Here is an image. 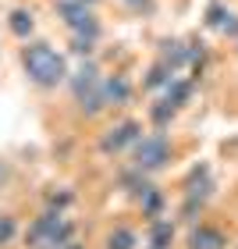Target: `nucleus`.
<instances>
[{"label": "nucleus", "mask_w": 238, "mask_h": 249, "mask_svg": "<svg viewBox=\"0 0 238 249\" xmlns=\"http://www.w3.org/2000/svg\"><path fill=\"white\" fill-rule=\"evenodd\" d=\"M21 68H25L29 82L39 86V89H57V86L68 82V75H71L64 53H57L43 39H32V43L25 39V47H21Z\"/></svg>", "instance_id": "f257e3e1"}, {"label": "nucleus", "mask_w": 238, "mask_h": 249, "mask_svg": "<svg viewBox=\"0 0 238 249\" xmlns=\"http://www.w3.org/2000/svg\"><path fill=\"white\" fill-rule=\"evenodd\" d=\"M68 86H71V96H75V104L82 114H100V110L107 107V100H103V75H100V68L89 61L82 64L75 75H68Z\"/></svg>", "instance_id": "f03ea898"}, {"label": "nucleus", "mask_w": 238, "mask_h": 249, "mask_svg": "<svg viewBox=\"0 0 238 249\" xmlns=\"http://www.w3.org/2000/svg\"><path fill=\"white\" fill-rule=\"evenodd\" d=\"M68 239H75V224L68 221L61 210H50V207L32 221V228L25 235V242L32 249H53V246H61Z\"/></svg>", "instance_id": "7ed1b4c3"}, {"label": "nucleus", "mask_w": 238, "mask_h": 249, "mask_svg": "<svg viewBox=\"0 0 238 249\" xmlns=\"http://www.w3.org/2000/svg\"><path fill=\"white\" fill-rule=\"evenodd\" d=\"M174 146L164 132H153V135H139L132 146V167L139 175H150V171H160V167L171 160Z\"/></svg>", "instance_id": "20e7f679"}, {"label": "nucleus", "mask_w": 238, "mask_h": 249, "mask_svg": "<svg viewBox=\"0 0 238 249\" xmlns=\"http://www.w3.org/2000/svg\"><path fill=\"white\" fill-rule=\"evenodd\" d=\"M57 15L71 29V36H89V39L100 36V21L85 0H57Z\"/></svg>", "instance_id": "39448f33"}, {"label": "nucleus", "mask_w": 238, "mask_h": 249, "mask_svg": "<svg viewBox=\"0 0 238 249\" xmlns=\"http://www.w3.org/2000/svg\"><path fill=\"white\" fill-rule=\"evenodd\" d=\"M139 135H142V121L124 118V121L114 124V128L103 132V139H100V153H103V157H118V153H124V150H132Z\"/></svg>", "instance_id": "423d86ee"}, {"label": "nucleus", "mask_w": 238, "mask_h": 249, "mask_svg": "<svg viewBox=\"0 0 238 249\" xmlns=\"http://www.w3.org/2000/svg\"><path fill=\"white\" fill-rule=\"evenodd\" d=\"M185 249H228V235L213 224H192L185 235Z\"/></svg>", "instance_id": "0eeeda50"}, {"label": "nucleus", "mask_w": 238, "mask_h": 249, "mask_svg": "<svg viewBox=\"0 0 238 249\" xmlns=\"http://www.w3.org/2000/svg\"><path fill=\"white\" fill-rule=\"evenodd\" d=\"M135 192V199H139V207H142V217H150V221H156V217H164V192L156 189V185H139V189H132Z\"/></svg>", "instance_id": "6e6552de"}, {"label": "nucleus", "mask_w": 238, "mask_h": 249, "mask_svg": "<svg viewBox=\"0 0 238 249\" xmlns=\"http://www.w3.org/2000/svg\"><path fill=\"white\" fill-rule=\"evenodd\" d=\"M103 100L107 107H124L132 100V82L124 75H103Z\"/></svg>", "instance_id": "1a4fd4ad"}, {"label": "nucleus", "mask_w": 238, "mask_h": 249, "mask_svg": "<svg viewBox=\"0 0 238 249\" xmlns=\"http://www.w3.org/2000/svg\"><path fill=\"white\" fill-rule=\"evenodd\" d=\"M174 242V221H164L156 217L150 224V239H146V249H171Z\"/></svg>", "instance_id": "9d476101"}, {"label": "nucleus", "mask_w": 238, "mask_h": 249, "mask_svg": "<svg viewBox=\"0 0 238 249\" xmlns=\"http://www.w3.org/2000/svg\"><path fill=\"white\" fill-rule=\"evenodd\" d=\"M103 249H139V235H135L128 224H118L103 235Z\"/></svg>", "instance_id": "9b49d317"}, {"label": "nucleus", "mask_w": 238, "mask_h": 249, "mask_svg": "<svg viewBox=\"0 0 238 249\" xmlns=\"http://www.w3.org/2000/svg\"><path fill=\"white\" fill-rule=\"evenodd\" d=\"M7 29L15 32L18 39H29L32 32H36V18H32V11H25V7H15L7 15Z\"/></svg>", "instance_id": "f8f14e48"}, {"label": "nucleus", "mask_w": 238, "mask_h": 249, "mask_svg": "<svg viewBox=\"0 0 238 249\" xmlns=\"http://www.w3.org/2000/svg\"><path fill=\"white\" fill-rule=\"evenodd\" d=\"M164 100H167V104H171L174 110H178V107H185L188 100H192V82H188V78H171V82H167Z\"/></svg>", "instance_id": "ddd939ff"}, {"label": "nucleus", "mask_w": 238, "mask_h": 249, "mask_svg": "<svg viewBox=\"0 0 238 249\" xmlns=\"http://www.w3.org/2000/svg\"><path fill=\"white\" fill-rule=\"evenodd\" d=\"M174 114H178V110H174L171 104H167V100H156V104L150 107V118H153V124H156V128H164V124L171 121Z\"/></svg>", "instance_id": "4468645a"}, {"label": "nucleus", "mask_w": 238, "mask_h": 249, "mask_svg": "<svg viewBox=\"0 0 238 249\" xmlns=\"http://www.w3.org/2000/svg\"><path fill=\"white\" fill-rule=\"evenodd\" d=\"M15 235H18V221H15V213H0V249L15 242Z\"/></svg>", "instance_id": "2eb2a0df"}, {"label": "nucleus", "mask_w": 238, "mask_h": 249, "mask_svg": "<svg viewBox=\"0 0 238 249\" xmlns=\"http://www.w3.org/2000/svg\"><path fill=\"white\" fill-rule=\"evenodd\" d=\"M171 68H167L164 61L160 64H153V71H150V78H146V89H156V86H167V82H171Z\"/></svg>", "instance_id": "dca6fc26"}, {"label": "nucleus", "mask_w": 238, "mask_h": 249, "mask_svg": "<svg viewBox=\"0 0 238 249\" xmlns=\"http://www.w3.org/2000/svg\"><path fill=\"white\" fill-rule=\"evenodd\" d=\"M71 203H75V192H68V189H61V192H50V196H47V207L50 210H68V207H71Z\"/></svg>", "instance_id": "f3484780"}, {"label": "nucleus", "mask_w": 238, "mask_h": 249, "mask_svg": "<svg viewBox=\"0 0 238 249\" xmlns=\"http://www.w3.org/2000/svg\"><path fill=\"white\" fill-rule=\"evenodd\" d=\"M224 18H228V7H224V4H210V7H206V25H210V29H221Z\"/></svg>", "instance_id": "a211bd4d"}, {"label": "nucleus", "mask_w": 238, "mask_h": 249, "mask_svg": "<svg viewBox=\"0 0 238 249\" xmlns=\"http://www.w3.org/2000/svg\"><path fill=\"white\" fill-rule=\"evenodd\" d=\"M221 32H224V36H231V39H238V15L228 11V18L221 21Z\"/></svg>", "instance_id": "6ab92c4d"}, {"label": "nucleus", "mask_w": 238, "mask_h": 249, "mask_svg": "<svg viewBox=\"0 0 238 249\" xmlns=\"http://www.w3.org/2000/svg\"><path fill=\"white\" fill-rule=\"evenodd\" d=\"M128 7H135V11H153V0H124Z\"/></svg>", "instance_id": "aec40b11"}, {"label": "nucleus", "mask_w": 238, "mask_h": 249, "mask_svg": "<svg viewBox=\"0 0 238 249\" xmlns=\"http://www.w3.org/2000/svg\"><path fill=\"white\" fill-rule=\"evenodd\" d=\"M53 249H85V246H78L75 239H68V242H61V246H53Z\"/></svg>", "instance_id": "412c9836"}, {"label": "nucleus", "mask_w": 238, "mask_h": 249, "mask_svg": "<svg viewBox=\"0 0 238 249\" xmlns=\"http://www.w3.org/2000/svg\"><path fill=\"white\" fill-rule=\"evenodd\" d=\"M7 178H11V171H7V167H4V164H0V185H4V182H7Z\"/></svg>", "instance_id": "4be33fe9"}, {"label": "nucleus", "mask_w": 238, "mask_h": 249, "mask_svg": "<svg viewBox=\"0 0 238 249\" xmlns=\"http://www.w3.org/2000/svg\"><path fill=\"white\" fill-rule=\"evenodd\" d=\"M85 4H96V0H85Z\"/></svg>", "instance_id": "5701e85b"}]
</instances>
